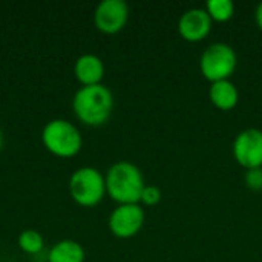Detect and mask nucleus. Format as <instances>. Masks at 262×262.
I'll list each match as a JSON object with an SVG mask.
<instances>
[{"label":"nucleus","instance_id":"nucleus-10","mask_svg":"<svg viewBox=\"0 0 262 262\" xmlns=\"http://www.w3.org/2000/svg\"><path fill=\"white\" fill-rule=\"evenodd\" d=\"M74 74L81 86L101 84V80L104 77L103 60L95 54H83L75 60Z\"/></svg>","mask_w":262,"mask_h":262},{"label":"nucleus","instance_id":"nucleus-8","mask_svg":"<svg viewBox=\"0 0 262 262\" xmlns=\"http://www.w3.org/2000/svg\"><path fill=\"white\" fill-rule=\"evenodd\" d=\"M129 18V6L123 0H103L94 11L95 28L103 34L120 32Z\"/></svg>","mask_w":262,"mask_h":262},{"label":"nucleus","instance_id":"nucleus-3","mask_svg":"<svg viewBox=\"0 0 262 262\" xmlns=\"http://www.w3.org/2000/svg\"><path fill=\"white\" fill-rule=\"evenodd\" d=\"M41 143L52 155L58 158H72L81 150L83 137L71 121L55 118L45 124Z\"/></svg>","mask_w":262,"mask_h":262},{"label":"nucleus","instance_id":"nucleus-2","mask_svg":"<svg viewBox=\"0 0 262 262\" xmlns=\"http://www.w3.org/2000/svg\"><path fill=\"white\" fill-rule=\"evenodd\" d=\"M106 193L120 204H140L144 189V178L141 170L129 163L118 161L112 164L104 177Z\"/></svg>","mask_w":262,"mask_h":262},{"label":"nucleus","instance_id":"nucleus-4","mask_svg":"<svg viewBox=\"0 0 262 262\" xmlns=\"http://www.w3.org/2000/svg\"><path fill=\"white\" fill-rule=\"evenodd\" d=\"M69 193L78 206L94 207L106 195L104 177L95 167H80L69 178Z\"/></svg>","mask_w":262,"mask_h":262},{"label":"nucleus","instance_id":"nucleus-9","mask_svg":"<svg viewBox=\"0 0 262 262\" xmlns=\"http://www.w3.org/2000/svg\"><path fill=\"white\" fill-rule=\"evenodd\" d=\"M212 18L207 11L203 8H192L183 12L178 20V32L180 35L190 43H196L204 40L212 31Z\"/></svg>","mask_w":262,"mask_h":262},{"label":"nucleus","instance_id":"nucleus-17","mask_svg":"<svg viewBox=\"0 0 262 262\" xmlns=\"http://www.w3.org/2000/svg\"><path fill=\"white\" fill-rule=\"evenodd\" d=\"M255 20H256L258 28L262 31V2L258 5V8H256V11H255Z\"/></svg>","mask_w":262,"mask_h":262},{"label":"nucleus","instance_id":"nucleus-15","mask_svg":"<svg viewBox=\"0 0 262 262\" xmlns=\"http://www.w3.org/2000/svg\"><path fill=\"white\" fill-rule=\"evenodd\" d=\"M161 198H163V193H161L160 187H157V186H144L140 203L144 204V206L154 207L161 201Z\"/></svg>","mask_w":262,"mask_h":262},{"label":"nucleus","instance_id":"nucleus-7","mask_svg":"<svg viewBox=\"0 0 262 262\" xmlns=\"http://www.w3.org/2000/svg\"><path fill=\"white\" fill-rule=\"evenodd\" d=\"M146 215L140 204H120L109 216V230L120 239L134 238L144 224Z\"/></svg>","mask_w":262,"mask_h":262},{"label":"nucleus","instance_id":"nucleus-11","mask_svg":"<svg viewBox=\"0 0 262 262\" xmlns=\"http://www.w3.org/2000/svg\"><path fill=\"white\" fill-rule=\"evenodd\" d=\"M209 98L212 104L220 111H232L239 101L238 88L230 80L212 83L209 89Z\"/></svg>","mask_w":262,"mask_h":262},{"label":"nucleus","instance_id":"nucleus-5","mask_svg":"<svg viewBox=\"0 0 262 262\" xmlns=\"http://www.w3.org/2000/svg\"><path fill=\"white\" fill-rule=\"evenodd\" d=\"M238 64L235 49L227 43H213L204 49L200 58V69L210 83L230 80Z\"/></svg>","mask_w":262,"mask_h":262},{"label":"nucleus","instance_id":"nucleus-6","mask_svg":"<svg viewBox=\"0 0 262 262\" xmlns=\"http://www.w3.org/2000/svg\"><path fill=\"white\" fill-rule=\"evenodd\" d=\"M232 149L236 163L246 170L262 167V130L250 127L239 132Z\"/></svg>","mask_w":262,"mask_h":262},{"label":"nucleus","instance_id":"nucleus-1","mask_svg":"<svg viewBox=\"0 0 262 262\" xmlns=\"http://www.w3.org/2000/svg\"><path fill=\"white\" fill-rule=\"evenodd\" d=\"M72 109L83 124L91 127L103 126L111 118L114 95L103 84L81 86L72 98Z\"/></svg>","mask_w":262,"mask_h":262},{"label":"nucleus","instance_id":"nucleus-14","mask_svg":"<svg viewBox=\"0 0 262 262\" xmlns=\"http://www.w3.org/2000/svg\"><path fill=\"white\" fill-rule=\"evenodd\" d=\"M17 244H18L20 250L28 255H37L45 247L43 236L37 230H32V229L23 230L17 238Z\"/></svg>","mask_w":262,"mask_h":262},{"label":"nucleus","instance_id":"nucleus-12","mask_svg":"<svg viewBox=\"0 0 262 262\" xmlns=\"http://www.w3.org/2000/svg\"><path fill=\"white\" fill-rule=\"evenodd\" d=\"M84 258L83 246L72 239L55 243L48 253V262H84Z\"/></svg>","mask_w":262,"mask_h":262},{"label":"nucleus","instance_id":"nucleus-13","mask_svg":"<svg viewBox=\"0 0 262 262\" xmlns=\"http://www.w3.org/2000/svg\"><path fill=\"white\" fill-rule=\"evenodd\" d=\"M212 21L226 23L235 14V5L232 0H209L204 8Z\"/></svg>","mask_w":262,"mask_h":262},{"label":"nucleus","instance_id":"nucleus-18","mask_svg":"<svg viewBox=\"0 0 262 262\" xmlns=\"http://www.w3.org/2000/svg\"><path fill=\"white\" fill-rule=\"evenodd\" d=\"M2 147H3V132L0 129V150H2Z\"/></svg>","mask_w":262,"mask_h":262},{"label":"nucleus","instance_id":"nucleus-16","mask_svg":"<svg viewBox=\"0 0 262 262\" xmlns=\"http://www.w3.org/2000/svg\"><path fill=\"white\" fill-rule=\"evenodd\" d=\"M244 183L250 190L259 192L262 190V167L261 169H250L246 170L244 175Z\"/></svg>","mask_w":262,"mask_h":262}]
</instances>
